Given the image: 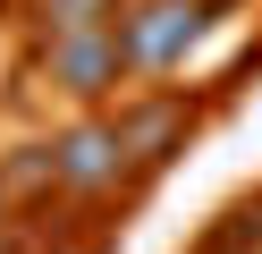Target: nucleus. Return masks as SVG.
Returning <instances> with one entry per match:
<instances>
[{
    "label": "nucleus",
    "instance_id": "nucleus-1",
    "mask_svg": "<svg viewBox=\"0 0 262 254\" xmlns=\"http://www.w3.org/2000/svg\"><path fill=\"white\" fill-rule=\"evenodd\" d=\"M110 26L127 43V68H178L186 43L203 34V0H127Z\"/></svg>",
    "mask_w": 262,
    "mask_h": 254
},
{
    "label": "nucleus",
    "instance_id": "nucleus-2",
    "mask_svg": "<svg viewBox=\"0 0 262 254\" xmlns=\"http://www.w3.org/2000/svg\"><path fill=\"white\" fill-rule=\"evenodd\" d=\"M119 76H127V43H119V26H85V34H51V85H59V93L93 102V93H110Z\"/></svg>",
    "mask_w": 262,
    "mask_h": 254
},
{
    "label": "nucleus",
    "instance_id": "nucleus-3",
    "mask_svg": "<svg viewBox=\"0 0 262 254\" xmlns=\"http://www.w3.org/2000/svg\"><path fill=\"white\" fill-rule=\"evenodd\" d=\"M51 161H59V186H76V195H102V186H119V169H127L119 119H76V127L51 144Z\"/></svg>",
    "mask_w": 262,
    "mask_h": 254
},
{
    "label": "nucleus",
    "instance_id": "nucleus-4",
    "mask_svg": "<svg viewBox=\"0 0 262 254\" xmlns=\"http://www.w3.org/2000/svg\"><path fill=\"white\" fill-rule=\"evenodd\" d=\"M186 102H178V93H152V102H136V110H119V144H127V161H144V169H152V161H169V144H178V135H186Z\"/></svg>",
    "mask_w": 262,
    "mask_h": 254
},
{
    "label": "nucleus",
    "instance_id": "nucleus-5",
    "mask_svg": "<svg viewBox=\"0 0 262 254\" xmlns=\"http://www.w3.org/2000/svg\"><path fill=\"white\" fill-rule=\"evenodd\" d=\"M110 17H119V0H42V34H85Z\"/></svg>",
    "mask_w": 262,
    "mask_h": 254
},
{
    "label": "nucleus",
    "instance_id": "nucleus-6",
    "mask_svg": "<svg viewBox=\"0 0 262 254\" xmlns=\"http://www.w3.org/2000/svg\"><path fill=\"white\" fill-rule=\"evenodd\" d=\"M0 186H9V195H34V186H59V161H51V144H17V161L0 169Z\"/></svg>",
    "mask_w": 262,
    "mask_h": 254
},
{
    "label": "nucleus",
    "instance_id": "nucleus-7",
    "mask_svg": "<svg viewBox=\"0 0 262 254\" xmlns=\"http://www.w3.org/2000/svg\"><path fill=\"white\" fill-rule=\"evenodd\" d=\"M0 220H9V186H0Z\"/></svg>",
    "mask_w": 262,
    "mask_h": 254
}]
</instances>
